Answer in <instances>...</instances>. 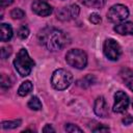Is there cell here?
Returning a JSON list of instances; mask_svg holds the SVG:
<instances>
[{
    "mask_svg": "<svg viewBox=\"0 0 133 133\" xmlns=\"http://www.w3.org/2000/svg\"><path fill=\"white\" fill-rule=\"evenodd\" d=\"M38 41L50 51H58L69 44L68 35L56 28H45L38 33Z\"/></svg>",
    "mask_w": 133,
    "mask_h": 133,
    "instance_id": "obj_1",
    "label": "cell"
},
{
    "mask_svg": "<svg viewBox=\"0 0 133 133\" xmlns=\"http://www.w3.org/2000/svg\"><path fill=\"white\" fill-rule=\"evenodd\" d=\"M34 64L35 62L30 58L26 49H21L14 60V66L21 77L28 76L31 73Z\"/></svg>",
    "mask_w": 133,
    "mask_h": 133,
    "instance_id": "obj_2",
    "label": "cell"
},
{
    "mask_svg": "<svg viewBox=\"0 0 133 133\" xmlns=\"http://www.w3.org/2000/svg\"><path fill=\"white\" fill-rule=\"evenodd\" d=\"M73 81V75L71 72L64 69L55 70L51 77V84L57 90L66 89Z\"/></svg>",
    "mask_w": 133,
    "mask_h": 133,
    "instance_id": "obj_3",
    "label": "cell"
},
{
    "mask_svg": "<svg viewBox=\"0 0 133 133\" xmlns=\"http://www.w3.org/2000/svg\"><path fill=\"white\" fill-rule=\"evenodd\" d=\"M65 61L69 65L78 70H82L87 64V55L80 49H72L65 54Z\"/></svg>",
    "mask_w": 133,
    "mask_h": 133,
    "instance_id": "obj_4",
    "label": "cell"
},
{
    "mask_svg": "<svg viewBox=\"0 0 133 133\" xmlns=\"http://www.w3.org/2000/svg\"><path fill=\"white\" fill-rule=\"evenodd\" d=\"M128 17H129V9L127 6L123 4L112 5L107 12L108 21H110L111 23H115V24L125 21Z\"/></svg>",
    "mask_w": 133,
    "mask_h": 133,
    "instance_id": "obj_5",
    "label": "cell"
},
{
    "mask_svg": "<svg viewBox=\"0 0 133 133\" xmlns=\"http://www.w3.org/2000/svg\"><path fill=\"white\" fill-rule=\"evenodd\" d=\"M103 52L109 60H117L122 55V48L115 39L107 38L103 45Z\"/></svg>",
    "mask_w": 133,
    "mask_h": 133,
    "instance_id": "obj_6",
    "label": "cell"
},
{
    "mask_svg": "<svg viewBox=\"0 0 133 133\" xmlns=\"http://www.w3.org/2000/svg\"><path fill=\"white\" fill-rule=\"evenodd\" d=\"M129 106V97L126 92L118 90L114 95V104H113V112L122 113L127 110Z\"/></svg>",
    "mask_w": 133,
    "mask_h": 133,
    "instance_id": "obj_7",
    "label": "cell"
},
{
    "mask_svg": "<svg viewBox=\"0 0 133 133\" xmlns=\"http://www.w3.org/2000/svg\"><path fill=\"white\" fill-rule=\"evenodd\" d=\"M80 9L77 4H72L68 7H62L57 10V19L61 21H68L71 19H76L79 16Z\"/></svg>",
    "mask_w": 133,
    "mask_h": 133,
    "instance_id": "obj_8",
    "label": "cell"
},
{
    "mask_svg": "<svg viewBox=\"0 0 133 133\" xmlns=\"http://www.w3.org/2000/svg\"><path fill=\"white\" fill-rule=\"evenodd\" d=\"M31 8L34 14H36L41 17H47V16L51 15L53 11L52 6L44 0H34L31 4Z\"/></svg>",
    "mask_w": 133,
    "mask_h": 133,
    "instance_id": "obj_9",
    "label": "cell"
},
{
    "mask_svg": "<svg viewBox=\"0 0 133 133\" xmlns=\"http://www.w3.org/2000/svg\"><path fill=\"white\" fill-rule=\"evenodd\" d=\"M94 111L100 117H107L109 114L108 105L104 97H98L94 104Z\"/></svg>",
    "mask_w": 133,
    "mask_h": 133,
    "instance_id": "obj_10",
    "label": "cell"
},
{
    "mask_svg": "<svg viewBox=\"0 0 133 133\" xmlns=\"http://www.w3.org/2000/svg\"><path fill=\"white\" fill-rule=\"evenodd\" d=\"M114 31L121 35H133V22H124L114 26Z\"/></svg>",
    "mask_w": 133,
    "mask_h": 133,
    "instance_id": "obj_11",
    "label": "cell"
},
{
    "mask_svg": "<svg viewBox=\"0 0 133 133\" xmlns=\"http://www.w3.org/2000/svg\"><path fill=\"white\" fill-rule=\"evenodd\" d=\"M119 76H121L122 80L124 81V83L127 85V87L133 91V70L124 68L121 70Z\"/></svg>",
    "mask_w": 133,
    "mask_h": 133,
    "instance_id": "obj_12",
    "label": "cell"
},
{
    "mask_svg": "<svg viewBox=\"0 0 133 133\" xmlns=\"http://www.w3.org/2000/svg\"><path fill=\"white\" fill-rule=\"evenodd\" d=\"M0 38L2 42H8L11 37H12V29L10 27V25L2 23L0 25Z\"/></svg>",
    "mask_w": 133,
    "mask_h": 133,
    "instance_id": "obj_13",
    "label": "cell"
},
{
    "mask_svg": "<svg viewBox=\"0 0 133 133\" xmlns=\"http://www.w3.org/2000/svg\"><path fill=\"white\" fill-rule=\"evenodd\" d=\"M32 88H33V85H32L31 81H29V80L24 81L18 89V95L21 96V97H25L32 90Z\"/></svg>",
    "mask_w": 133,
    "mask_h": 133,
    "instance_id": "obj_14",
    "label": "cell"
},
{
    "mask_svg": "<svg viewBox=\"0 0 133 133\" xmlns=\"http://www.w3.org/2000/svg\"><path fill=\"white\" fill-rule=\"evenodd\" d=\"M95 81H96L95 76H92V75H87V76L83 77L82 79L78 80L77 85H78V86H80V87H82V88H86V87H88L89 85L94 84V82H95Z\"/></svg>",
    "mask_w": 133,
    "mask_h": 133,
    "instance_id": "obj_15",
    "label": "cell"
},
{
    "mask_svg": "<svg viewBox=\"0 0 133 133\" xmlns=\"http://www.w3.org/2000/svg\"><path fill=\"white\" fill-rule=\"evenodd\" d=\"M80 2L91 8H101L105 4V0H80Z\"/></svg>",
    "mask_w": 133,
    "mask_h": 133,
    "instance_id": "obj_16",
    "label": "cell"
},
{
    "mask_svg": "<svg viewBox=\"0 0 133 133\" xmlns=\"http://www.w3.org/2000/svg\"><path fill=\"white\" fill-rule=\"evenodd\" d=\"M21 119H14V121H4L1 123L2 129H15L21 125Z\"/></svg>",
    "mask_w": 133,
    "mask_h": 133,
    "instance_id": "obj_17",
    "label": "cell"
},
{
    "mask_svg": "<svg viewBox=\"0 0 133 133\" xmlns=\"http://www.w3.org/2000/svg\"><path fill=\"white\" fill-rule=\"evenodd\" d=\"M28 107L31 110H39L42 109V102L36 96H33L28 102Z\"/></svg>",
    "mask_w": 133,
    "mask_h": 133,
    "instance_id": "obj_18",
    "label": "cell"
},
{
    "mask_svg": "<svg viewBox=\"0 0 133 133\" xmlns=\"http://www.w3.org/2000/svg\"><path fill=\"white\" fill-rule=\"evenodd\" d=\"M10 17L12 18V19H17V20H19V19H23L24 17H25V12H24V10H22L21 8H14L11 11H10Z\"/></svg>",
    "mask_w": 133,
    "mask_h": 133,
    "instance_id": "obj_19",
    "label": "cell"
},
{
    "mask_svg": "<svg viewBox=\"0 0 133 133\" xmlns=\"http://www.w3.org/2000/svg\"><path fill=\"white\" fill-rule=\"evenodd\" d=\"M18 35H19V37L22 38V39L27 38L28 35H29V29H28V27L25 26V25L21 26V27L19 28V30H18Z\"/></svg>",
    "mask_w": 133,
    "mask_h": 133,
    "instance_id": "obj_20",
    "label": "cell"
},
{
    "mask_svg": "<svg viewBox=\"0 0 133 133\" xmlns=\"http://www.w3.org/2000/svg\"><path fill=\"white\" fill-rule=\"evenodd\" d=\"M64 130L66 132H71V133L72 132H82V129L79 128L78 126L74 125V124H66L64 126Z\"/></svg>",
    "mask_w": 133,
    "mask_h": 133,
    "instance_id": "obj_21",
    "label": "cell"
},
{
    "mask_svg": "<svg viewBox=\"0 0 133 133\" xmlns=\"http://www.w3.org/2000/svg\"><path fill=\"white\" fill-rule=\"evenodd\" d=\"M89 21H90L92 24L98 25V24H100V23L102 22V19H101V17H100L99 14H97V12H92V14L89 16Z\"/></svg>",
    "mask_w": 133,
    "mask_h": 133,
    "instance_id": "obj_22",
    "label": "cell"
},
{
    "mask_svg": "<svg viewBox=\"0 0 133 133\" xmlns=\"http://www.w3.org/2000/svg\"><path fill=\"white\" fill-rule=\"evenodd\" d=\"M11 86V83H10V80L7 76H5L4 74L1 76V87L2 88H8Z\"/></svg>",
    "mask_w": 133,
    "mask_h": 133,
    "instance_id": "obj_23",
    "label": "cell"
},
{
    "mask_svg": "<svg viewBox=\"0 0 133 133\" xmlns=\"http://www.w3.org/2000/svg\"><path fill=\"white\" fill-rule=\"evenodd\" d=\"M10 54H11V47L5 46V47H2V48H1V57H2L3 59L7 58Z\"/></svg>",
    "mask_w": 133,
    "mask_h": 133,
    "instance_id": "obj_24",
    "label": "cell"
},
{
    "mask_svg": "<svg viewBox=\"0 0 133 133\" xmlns=\"http://www.w3.org/2000/svg\"><path fill=\"white\" fill-rule=\"evenodd\" d=\"M92 131L94 132H107V131H109V128L106 126H103V125H99L97 128L92 129Z\"/></svg>",
    "mask_w": 133,
    "mask_h": 133,
    "instance_id": "obj_25",
    "label": "cell"
},
{
    "mask_svg": "<svg viewBox=\"0 0 133 133\" xmlns=\"http://www.w3.org/2000/svg\"><path fill=\"white\" fill-rule=\"evenodd\" d=\"M123 123H124L125 125H130V124L133 123V117H132L131 115H127V116H125V117L123 118Z\"/></svg>",
    "mask_w": 133,
    "mask_h": 133,
    "instance_id": "obj_26",
    "label": "cell"
},
{
    "mask_svg": "<svg viewBox=\"0 0 133 133\" xmlns=\"http://www.w3.org/2000/svg\"><path fill=\"white\" fill-rule=\"evenodd\" d=\"M43 132H45V133H47V132H55V129L51 126V125H46L45 127H44V129H43Z\"/></svg>",
    "mask_w": 133,
    "mask_h": 133,
    "instance_id": "obj_27",
    "label": "cell"
},
{
    "mask_svg": "<svg viewBox=\"0 0 133 133\" xmlns=\"http://www.w3.org/2000/svg\"><path fill=\"white\" fill-rule=\"evenodd\" d=\"M14 0H0V4H1V7H5V6H8L10 4H12Z\"/></svg>",
    "mask_w": 133,
    "mask_h": 133,
    "instance_id": "obj_28",
    "label": "cell"
},
{
    "mask_svg": "<svg viewBox=\"0 0 133 133\" xmlns=\"http://www.w3.org/2000/svg\"><path fill=\"white\" fill-rule=\"evenodd\" d=\"M132 107H133V102H132Z\"/></svg>",
    "mask_w": 133,
    "mask_h": 133,
    "instance_id": "obj_29",
    "label": "cell"
}]
</instances>
